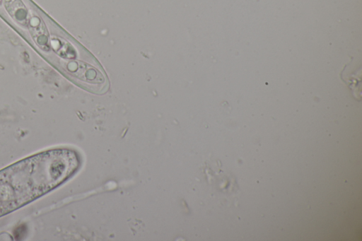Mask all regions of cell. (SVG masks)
Returning <instances> with one entry per match:
<instances>
[{
  "label": "cell",
  "mask_w": 362,
  "mask_h": 241,
  "mask_svg": "<svg viewBox=\"0 0 362 241\" xmlns=\"http://www.w3.org/2000/svg\"><path fill=\"white\" fill-rule=\"evenodd\" d=\"M0 1H1V0H0Z\"/></svg>",
  "instance_id": "3"
},
{
  "label": "cell",
  "mask_w": 362,
  "mask_h": 241,
  "mask_svg": "<svg viewBox=\"0 0 362 241\" xmlns=\"http://www.w3.org/2000/svg\"><path fill=\"white\" fill-rule=\"evenodd\" d=\"M6 11L11 18L22 25L28 23V13L25 5L21 0H4Z\"/></svg>",
  "instance_id": "2"
},
{
  "label": "cell",
  "mask_w": 362,
  "mask_h": 241,
  "mask_svg": "<svg viewBox=\"0 0 362 241\" xmlns=\"http://www.w3.org/2000/svg\"><path fill=\"white\" fill-rule=\"evenodd\" d=\"M30 33L36 43L42 49L48 51L50 47L49 33L43 21L37 16L28 20V25Z\"/></svg>",
  "instance_id": "1"
}]
</instances>
